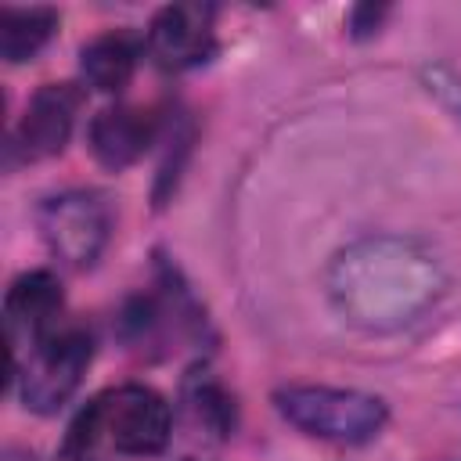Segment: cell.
I'll return each instance as SVG.
<instances>
[{
    "instance_id": "3",
    "label": "cell",
    "mask_w": 461,
    "mask_h": 461,
    "mask_svg": "<svg viewBox=\"0 0 461 461\" xmlns=\"http://www.w3.org/2000/svg\"><path fill=\"white\" fill-rule=\"evenodd\" d=\"M274 407L303 436L342 447L375 439L389 418L382 396L339 385H285L274 393Z\"/></svg>"
},
{
    "instance_id": "8",
    "label": "cell",
    "mask_w": 461,
    "mask_h": 461,
    "mask_svg": "<svg viewBox=\"0 0 461 461\" xmlns=\"http://www.w3.org/2000/svg\"><path fill=\"white\" fill-rule=\"evenodd\" d=\"M79 104H83L79 86H72V83H43L29 97L25 115L18 122V148H22V155L25 158L61 155L68 137H72Z\"/></svg>"
},
{
    "instance_id": "6",
    "label": "cell",
    "mask_w": 461,
    "mask_h": 461,
    "mask_svg": "<svg viewBox=\"0 0 461 461\" xmlns=\"http://www.w3.org/2000/svg\"><path fill=\"white\" fill-rule=\"evenodd\" d=\"M144 47L151 61L166 72H184L216 50V29H212V7L209 4H166L148 22Z\"/></svg>"
},
{
    "instance_id": "1",
    "label": "cell",
    "mask_w": 461,
    "mask_h": 461,
    "mask_svg": "<svg viewBox=\"0 0 461 461\" xmlns=\"http://www.w3.org/2000/svg\"><path fill=\"white\" fill-rule=\"evenodd\" d=\"M439 263L411 238L375 234L346 245L328 270L335 310L364 331H396L421 317L443 292Z\"/></svg>"
},
{
    "instance_id": "4",
    "label": "cell",
    "mask_w": 461,
    "mask_h": 461,
    "mask_svg": "<svg viewBox=\"0 0 461 461\" xmlns=\"http://www.w3.org/2000/svg\"><path fill=\"white\" fill-rule=\"evenodd\" d=\"M94 360V339L79 324L54 328L40 346L29 349V357L14 367L18 371V393L22 403L36 414L61 411L72 393L79 389L86 367Z\"/></svg>"
},
{
    "instance_id": "12",
    "label": "cell",
    "mask_w": 461,
    "mask_h": 461,
    "mask_svg": "<svg viewBox=\"0 0 461 461\" xmlns=\"http://www.w3.org/2000/svg\"><path fill=\"white\" fill-rule=\"evenodd\" d=\"M187 403H191L194 418L212 436H230V429H234V396L216 378L194 375V382L187 385Z\"/></svg>"
},
{
    "instance_id": "7",
    "label": "cell",
    "mask_w": 461,
    "mask_h": 461,
    "mask_svg": "<svg viewBox=\"0 0 461 461\" xmlns=\"http://www.w3.org/2000/svg\"><path fill=\"white\" fill-rule=\"evenodd\" d=\"M61 306H65V295L50 270H29L11 281L4 295V328H7L14 367L29 357L32 346H40L58 328Z\"/></svg>"
},
{
    "instance_id": "2",
    "label": "cell",
    "mask_w": 461,
    "mask_h": 461,
    "mask_svg": "<svg viewBox=\"0 0 461 461\" xmlns=\"http://www.w3.org/2000/svg\"><path fill=\"white\" fill-rule=\"evenodd\" d=\"M173 436V411L162 393L140 382H126L115 389H104L86 403V411L68 429V457L90 461L94 447H108L126 457H148L162 454Z\"/></svg>"
},
{
    "instance_id": "5",
    "label": "cell",
    "mask_w": 461,
    "mask_h": 461,
    "mask_svg": "<svg viewBox=\"0 0 461 461\" xmlns=\"http://www.w3.org/2000/svg\"><path fill=\"white\" fill-rule=\"evenodd\" d=\"M36 223L47 249L72 270H90L112 238L108 202L86 187H68L43 198Z\"/></svg>"
},
{
    "instance_id": "15",
    "label": "cell",
    "mask_w": 461,
    "mask_h": 461,
    "mask_svg": "<svg viewBox=\"0 0 461 461\" xmlns=\"http://www.w3.org/2000/svg\"><path fill=\"white\" fill-rule=\"evenodd\" d=\"M184 461H194V457H184Z\"/></svg>"
},
{
    "instance_id": "13",
    "label": "cell",
    "mask_w": 461,
    "mask_h": 461,
    "mask_svg": "<svg viewBox=\"0 0 461 461\" xmlns=\"http://www.w3.org/2000/svg\"><path fill=\"white\" fill-rule=\"evenodd\" d=\"M421 79H425V86L461 119V76H457L454 68H447V65H425V68H421Z\"/></svg>"
},
{
    "instance_id": "14",
    "label": "cell",
    "mask_w": 461,
    "mask_h": 461,
    "mask_svg": "<svg viewBox=\"0 0 461 461\" xmlns=\"http://www.w3.org/2000/svg\"><path fill=\"white\" fill-rule=\"evenodd\" d=\"M4 461H36L29 450H22V447H7L4 450Z\"/></svg>"
},
{
    "instance_id": "11",
    "label": "cell",
    "mask_w": 461,
    "mask_h": 461,
    "mask_svg": "<svg viewBox=\"0 0 461 461\" xmlns=\"http://www.w3.org/2000/svg\"><path fill=\"white\" fill-rule=\"evenodd\" d=\"M54 32H58L54 7H4L0 11V54L11 65L36 58L50 43Z\"/></svg>"
},
{
    "instance_id": "9",
    "label": "cell",
    "mask_w": 461,
    "mask_h": 461,
    "mask_svg": "<svg viewBox=\"0 0 461 461\" xmlns=\"http://www.w3.org/2000/svg\"><path fill=\"white\" fill-rule=\"evenodd\" d=\"M155 137H158V119L151 108H140V104L101 108L86 130V144H90L94 158L115 173L140 162L144 151L155 144Z\"/></svg>"
},
{
    "instance_id": "10",
    "label": "cell",
    "mask_w": 461,
    "mask_h": 461,
    "mask_svg": "<svg viewBox=\"0 0 461 461\" xmlns=\"http://www.w3.org/2000/svg\"><path fill=\"white\" fill-rule=\"evenodd\" d=\"M137 40L122 29L101 32L90 43H83L79 50V72L83 79L101 90V94H119L130 86L133 72H137Z\"/></svg>"
}]
</instances>
